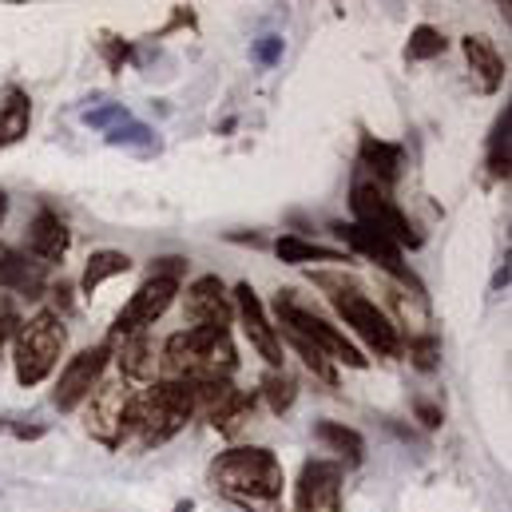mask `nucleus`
Here are the masks:
<instances>
[{
  "mask_svg": "<svg viewBox=\"0 0 512 512\" xmlns=\"http://www.w3.org/2000/svg\"><path fill=\"white\" fill-rule=\"evenodd\" d=\"M211 489L247 512H282V461L262 445H239L211 461Z\"/></svg>",
  "mask_w": 512,
  "mask_h": 512,
  "instance_id": "obj_1",
  "label": "nucleus"
},
{
  "mask_svg": "<svg viewBox=\"0 0 512 512\" xmlns=\"http://www.w3.org/2000/svg\"><path fill=\"white\" fill-rule=\"evenodd\" d=\"M239 366V350L231 330L219 326H187L163 342L159 370L171 382H231Z\"/></svg>",
  "mask_w": 512,
  "mask_h": 512,
  "instance_id": "obj_2",
  "label": "nucleus"
},
{
  "mask_svg": "<svg viewBox=\"0 0 512 512\" xmlns=\"http://www.w3.org/2000/svg\"><path fill=\"white\" fill-rule=\"evenodd\" d=\"M199 417V393L195 382H151V389L135 393V413H131V433H139L143 445H163L175 433L187 429V421Z\"/></svg>",
  "mask_w": 512,
  "mask_h": 512,
  "instance_id": "obj_3",
  "label": "nucleus"
},
{
  "mask_svg": "<svg viewBox=\"0 0 512 512\" xmlns=\"http://www.w3.org/2000/svg\"><path fill=\"white\" fill-rule=\"evenodd\" d=\"M314 286L330 290V302L338 306V314L346 318V326L382 358H397L401 354V338H397V326L385 318V310L378 302L366 298V290L346 278V274H330V270H318L314 274Z\"/></svg>",
  "mask_w": 512,
  "mask_h": 512,
  "instance_id": "obj_4",
  "label": "nucleus"
},
{
  "mask_svg": "<svg viewBox=\"0 0 512 512\" xmlns=\"http://www.w3.org/2000/svg\"><path fill=\"white\" fill-rule=\"evenodd\" d=\"M68 346V326L56 310H40L28 322L16 326V382L40 385L56 366Z\"/></svg>",
  "mask_w": 512,
  "mask_h": 512,
  "instance_id": "obj_5",
  "label": "nucleus"
},
{
  "mask_svg": "<svg viewBox=\"0 0 512 512\" xmlns=\"http://www.w3.org/2000/svg\"><path fill=\"white\" fill-rule=\"evenodd\" d=\"M274 310H278V326H286V330H298L302 338H310L334 366H350V370H366V358H362V350L338 330V326H330L322 314H314V310H306V306H298V298H294V290H278V298H274Z\"/></svg>",
  "mask_w": 512,
  "mask_h": 512,
  "instance_id": "obj_6",
  "label": "nucleus"
},
{
  "mask_svg": "<svg viewBox=\"0 0 512 512\" xmlns=\"http://www.w3.org/2000/svg\"><path fill=\"white\" fill-rule=\"evenodd\" d=\"M84 429L108 445V449H120L131 433V413H135V389L128 378H116V382H100L88 401H84Z\"/></svg>",
  "mask_w": 512,
  "mask_h": 512,
  "instance_id": "obj_7",
  "label": "nucleus"
},
{
  "mask_svg": "<svg viewBox=\"0 0 512 512\" xmlns=\"http://www.w3.org/2000/svg\"><path fill=\"white\" fill-rule=\"evenodd\" d=\"M350 211H354L358 227H366V231L382 235V239L397 243V247H417V243H421V239L413 235V227H409L405 211L389 199V191H385L378 179H354Z\"/></svg>",
  "mask_w": 512,
  "mask_h": 512,
  "instance_id": "obj_8",
  "label": "nucleus"
},
{
  "mask_svg": "<svg viewBox=\"0 0 512 512\" xmlns=\"http://www.w3.org/2000/svg\"><path fill=\"white\" fill-rule=\"evenodd\" d=\"M179 282H183V278H175V274H155V270H151L147 282L128 298V306L116 314L112 342H116V338L147 334V326H155V322L171 310V302H175V294H179Z\"/></svg>",
  "mask_w": 512,
  "mask_h": 512,
  "instance_id": "obj_9",
  "label": "nucleus"
},
{
  "mask_svg": "<svg viewBox=\"0 0 512 512\" xmlns=\"http://www.w3.org/2000/svg\"><path fill=\"white\" fill-rule=\"evenodd\" d=\"M112 362V342H100V346H88L80 350L64 370H60V382L52 389V405L60 413H72L88 401V393L104 382V370Z\"/></svg>",
  "mask_w": 512,
  "mask_h": 512,
  "instance_id": "obj_10",
  "label": "nucleus"
},
{
  "mask_svg": "<svg viewBox=\"0 0 512 512\" xmlns=\"http://www.w3.org/2000/svg\"><path fill=\"white\" fill-rule=\"evenodd\" d=\"M294 512H342V465L306 461L294 485Z\"/></svg>",
  "mask_w": 512,
  "mask_h": 512,
  "instance_id": "obj_11",
  "label": "nucleus"
},
{
  "mask_svg": "<svg viewBox=\"0 0 512 512\" xmlns=\"http://www.w3.org/2000/svg\"><path fill=\"white\" fill-rule=\"evenodd\" d=\"M334 235H338L346 247H354L358 255L374 258L382 270H389V274H393L401 286H409L417 298H425V290H421L417 274H413V270L401 262V247H397V243H389V239L374 235V231H366V227H358V223H350V227H346V223H338V227H334Z\"/></svg>",
  "mask_w": 512,
  "mask_h": 512,
  "instance_id": "obj_12",
  "label": "nucleus"
},
{
  "mask_svg": "<svg viewBox=\"0 0 512 512\" xmlns=\"http://www.w3.org/2000/svg\"><path fill=\"white\" fill-rule=\"evenodd\" d=\"M183 314H187L191 326H219V330H227L231 318H235V302L227 298L223 278L219 274L195 278L187 286V294H183Z\"/></svg>",
  "mask_w": 512,
  "mask_h": 512,
  "instance_id": "obj_13",
  "label": "nucleus"
},
{
  "mask_svg": "<svg viewBox=\"0 0 512 512\" xmlns=\"http://www.w3.org/2000/svg\"><path fill=\"white\" fill-rule=\"evenodd\" d=\"M235 310H239V318H243V330H247L251 346L270 362V370H282V338H278V330L266 322V310H262L258 294L251 290V282H239V286H235Z\"/></svg>",
  "mask_w": 512,
  "mask_h": 512,
  "instance_id": "obj_14",
  "label": "nucleus"
},
{
  "mask_svg": "<svg viewBox=\"0 0 512 512\" xmlns=\"http://www.w3.org/2000/svg\"><path fill=\"white\" fill-rule=\"evenodd\" d=\"M68 243H72L68 223L48 207L36 211V219L28 223V255L40 258V266H48V262H60L68 255Z\"/></svg>",
  "mask_w": 512,
  "mask_h": 512,
  "instance_id": "obj_15",
  "label": "nucleus"
},
{
  "mask_svg": "<svg viewBox=\"0 0 512 512\" xmlns=\"http://www.w3.org/2000/svg\"><path fill=\"white\" fill-rule=\"evenodd\" d=\"M465 60H469V68L485 92H497L505 84V60L489 36H465Z\"/></svg>",
  "mask_w": 512,
  "mask_h": 512,
  "instance_id": "obj_16",
  "label": "nucleus"
},
{
  "mask_svg": "<svg viewBox=\"0 0 512 512\" xmlns=\"http://www.w3.org/2000/svg\"><path fill=\"white\" fill-rule=\"evenodd\" d=\"M28 124H32V100L28 92L20 88H4V100H0V151L20 143L28 135Z\"/></svg>",
  "mask_w": 512,
  "mask_h": 512,
  "instance_id": "obj_17",
  "label": "nucleus"
},
{
  "mask_svg": "<svg viewBox=\"0 0 512 512\" xmlns=\"http://www.w3.org/2000/svg\"><path fill=\"white\" fill-rule=\"evenodd\" d=\"M155 374H159L155 342H151L147 334L124 338V350H120V378H128V382H155Z\"/></svg>",
  "mask_w": 512,
  "mask_h": 512,
  "instance_id": "obj_18",
  "label": "nucleus"
},
{
  "mask_svg": "<svg viewBox=\"0 0 512 512\" xmlns=\"http://www.w3.org/2000/svg\"><path fill=\"white\" fill-rule=\"evenodd\" d=\"M40 262H28L16 255L12 247L0 243V290H16V294H40Z\"/></svg>",
  "mask_w": 512,
  "mask_h": 512,
  "instance_id": "obj_19",
  "label": "nucleus"
},
{
  "mask_svg": "<svg viewBox=\"0 0 512 512\" xmlns=\"http://www.w3.org/2000/svg\"><path fill=\"white\" fill-rule=\"evenodd\" d=\"M358 159H362V167L374 171L382 183H393L397 171H401V147H397V143H385L378 135H362Z\"/></svg>",
  "mask_w": 512,
  "mask_h": 512,
  "instance_id": "obj_20",
  "label": "nucleus"
},
{
  "mask_svg": "<svg viewBox=\"0 0 512 512\" xmlns=\"http://www.w3.org/2000/svg\"><path fill=\"white\" fill-rule=\"evenodd\" d=\"M318 441L322 445H330L342 461H350V465H362L366 461V437L358 433V429H350V425H342V421H318Z\"/></svg>",
  "mask_w": 512,
  "mask_h": 512,
  "instance_id": "obj_21",
  "label": "nucleus"
},
{
  "mask_svg": "<svg viewBox=\"0 0 512 512\" xmlns=\"http://www.w3.org/2000/svg\"><path fill=\"white\" fill-rule=\"evenodd\" d=\"M131 270V258L124 251H96V255L88 258V266H84V278H80V290L84 294H96L108 278H116V274H128Z\"/></svg>",
  "mask_w": 512,
  "mask_h": 512,
  "instance_id": "obj_22",
  "label": "nucleus"
},
{
  "mask_svg": "<svg viewBox=\"0 0 512 512\" xmlns=\"http://www.w3.org/2000/svg\"><path fill=\"white\" fill-rule=\"evenodd\" d=\"M282 334H286V342H290V346L298 350V358H302V362L310 366V374H314L318 382L338 385V366H334V362H330V358H326V354H322V350H318V346H314L310 338H302L298 330H286V326H282Z\"/></svg>",
  "mask_w": 512,
  "mask_h": 512,
  "instance_id": "obj_23",
  "label": "nucleus"
},
{
  "mask_svg": "<svg viewBox=\"0 0 512 512\" xmlns=\"http://www.w3.org/2000/svg\"><path fill=\"white\" fill-rule=\"evenodd\" d=\"M274 251H278L282 262H346V255H338V251H330V247H318V243H306V239H298V235L278 239Z\"/></svg>",
  "mask_w": 512,
  "mask_h": 512,
  "instance_id": "obj_24",
  "label": "nucleus"
},
{
  "mask_svg": "<svg viewBox=\"0 0 512 512\" xmlns=\"http://www.w3.org/2000/svg\"><path fill=\"white\" fill-rule=\"evenodd\" d=\"M509 131H512V112L505 108L501 116H497V124H493V135H489V171L497 175V179H509Z\"/></svg>",
  "mask_w": 512,
  "mask_h": 512,
  "instance_id": "obj_25",
  "label": "nucleus"
},
{
  "mask_svg": "<svg viewBox=\"0 0 512 512\" xmlns=\"http://www.w3.org/2000/svg\"><path fill=\"white\" fill-rule=\"evenodd\" d=\"M262 397H266V405H270L274 413H286V409L294 405V397H298V382H294L286 370H270V374L262 378Z\"/></svg>",
  "mask_w": 512,
  "mask_h": 512,
  "instance_id": "obj_26",
  "label": "nucleus"
},
{
  "mask_svg": "<svg viewBox=\"0 0 512 512\" xmlns=\"http://www.w3.org/2000/svg\"><path fill=\"white\" fill-rule=\"evenodd\" d=\"M441 52H445V36H441L437 28H429V24H417L413 36H409L405 56H409V60H433V56H441Z\"/></svg>",
  "mask_w": 512,
  "mask_h": 512,
  "instance_id": "obj_27",
  "label": "nucleus"
},
{
  "mask_svg": "<svg viewBox=\"0 0 512 512\" xmlns=\"http://www.w3.org/2000/svg\"><path fill=\"white\" fill-rule=\"evenodd\" d=\"M409 362L417 366V370H437V362H441V342L433 338V334H413L409 338Z\"/></svg>",
  "mask_w": 512,
  "mask_h": 512,
  "instance_id": "obj_28",
  "label": "nucleus"
},
{
  "mask_svg": "<svg viewBox=\"0 0 512 512\" xmlns=\"http://www.w3.org/2000/svg\"><path fill=\"white\" fill-rule=\"evenodd\" d=\"M413 413H417V421L425 425V429H437L441 421H445V413H441V405H433V401H413Z\"/></svg>",
  "mask_w": 512,
  "mask_h": 512,
  "instance_id": "obj_29",
  "label": "nucleus"
},
{
  "mask_svg": "<svg viewBox=\"0 0 512 512\" xmlns=\"http://www.w3.org/2000/svg\"><path fill=\"white\" fill-rule=\"evenodd\" d=\"M20 322H16V314H12V302H4L0 298V350H4V342L12 338V330H16Z\"/></svg>",
  "mask_w": 512,
  "mask_h": 512,
  "instance_id": "obj_30",
  "label": "nucleus"
},
{
  "mask_svg": "<svg viewBox=\"0 0 512 512\" xmlns=\"http://www.w3.org/2000/svg\"><path fill=\"white\" fill-rule=\"evenodd\" d=\"M278 48H282V40H274V36H266V40L258 44V56H262V60H274V56H278Z\"/></svg>",
  "mask_w": 512,
  "mask_h": 512,
  "instance_id": "obj_31",
  "label": "nucleus"
},
{
  "mask_svg": "<svg viewBox=\"0 0 512 512\" xmlns=\"http://www.w3.org/2000/svg\"><path fill=\"white\" fill-rule=\"evenodd\" d=\"M4 211H8V199H4V191H0V219H4Z\"/></svg>",
  "mask_w": 512,
  "mask_h": 512,
  "instance_id": "obj_32",
  "label": "nucleus"
}]
</instances>
